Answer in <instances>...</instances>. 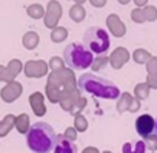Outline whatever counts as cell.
I'll return each instance as SVG.
<instances>
[{
    "label": "cell",
    "mask_w": 157,
    "mask_h": 153,
    "mask_svg": "<svg viewBox=\"0 0 157 153\" xmlns=\"http://www.w3.org/2000/svg\"><path fill=\"white\" fill-rule=\"evenodd\" d=\"M13 81H14V78L10 74V71L6 70V66L0 65V82H6V84H10V82H13Z\"/></svg>",
    "instance_id": "obj_33"
},
{
    "label": "cell",
    "mask_w": 157,
    "mask_h": 153,
    "mask_svg": "<svg viewBox=\"0 0 157 153\" xmlns=\"http://www.w3.org/2000/svg\"><path fill=\"white\" fill-rule=\"evenodd\" d=\"M22 93H23L22 84L17 82V81H13V82L6 84L2 90H0V98L3 99V102L11 104V102H14L16 99H19Z\"/></svg>",
    "instance_id": "obj_8"
},
{
    "label": "cell",
    "mask_w": 157,
    "mask_h": 153,
    "mask_svg": "<svg viewBox=\"0 0 157 153\" xmlns=\"http://www.w3.org/2000/svg\"><path fill=\"white\" fill-rule=\"evenodd\" d=\"M117 2L120 3V5H126V3H129L131 0H117Z\"/></svg>",
    "instance_id": "obj_41"
},
{
    "label": "cell",
    "mask_w": 157,
    "mask_h": 153,
    "mask_svg": "<svg viewBox=\"0 0 157 153\" xmlns=\"http://www.w3.org/2000/svg\"><path fill=\"white\" fill-rule=\"evenodd\" d=\"M132 99H134L132 95H129V93H122V95H120V99H119V102H117L116 110H117L120 115H122L123 111H128V108H129Z\"/></svg>",
    "instance_id": "obj_19"
},
{
    "label": "cell",
    "mask_w": 157,
    "mask_h": 153,
    "mask_svg": "<svg viewBox=\"0 0 157 153\" xmlns=\"http://www.w3.org/2000/svg\"><path fill=\"white\" fill-rule=\"evenodd\" d=\"M69 17H71V20H74L75 23H80V22H83L85 17H86V10L83 8V5L74 3V5L69 8Z\"/></svg>",
    "instance_id": "obj_13"
},
{
    "label": "cell",
    "mask_w": 157,
    "mask_h": 153,
    "mask_svg": "<svg viewBox=\"0 0 157 153\" xmlns=\"http://www.w3.org/2000/svg\"><path fill=\"white\" fill-rule=\"evenodd\" d=\"M109 36L108 31L99 26H91L83 33V45L97 56L103 54L109 48Z\"/></svg>",
    "instance_id": "obj_4"
},
{
    "label": "cell",
    "mask_w": 157,
    "mask_h": 153,
    "mask_svg": "<svg viewBox=\"0 0 157 153\" xmlns=\"http://www.w3.org/2000/svg\"><path fill=\"white\" fill-rule=\"evenodd\" d=\"M63 60L68 68L74 70H85L93 65V53L82 43H69L63 50Z\"/></svg>",
    "instance_id": "obj_3"
},
{
    "label": "cell",
    "mask_w": 157,
    "mask_h": 153,
    "mask_svg": "<svg viewBox=\"0 0 157 153\" xmlns=\"http://www.w3.org/2000/svg\"><path fill=\"white\" fill-rule=\"evenodd\" d=\"M48 66L51 68V71H57V70H62L65 68V60L59 56H52L48 62Z\"/></svg>",
    "instance_id": "obj_28"
},
{
    "label": "cell",
    "mask_w": 157,
    "mask_h": 153,
    "mask_svg": "<svg viewBox=\"0 0 157 153\" xmlns=\"http://www.w3.org/2000/svg\"><path fill=\"white\" fill-rule=\"evenodd\" d=\"M74 2H75L77 5H82V3H85V2H86V0H74Z\"/></svg>",
    "instance_id": "obj_43"
},
{
    "label": "cell",
    "mask_w": 157,
    "mask_h": 153,
    "mask_svg": "<svg viewBox=\"0 0 157 153\" xmlns=\"http://www.w3.org/2000/svg\"><path fill=\"white\" fill-rule=\"evenodd\" d=\"M59 20H60V17H56V16H52V14H46V13H45L43 23H45V26H46V28H51V30L57 28Z\"/></svg>",
    "instance_id": "obj_31"
},
{
    "label": "cell",
    "mask_w": 157,
    "mask_h": 153,
    "mask_svg": "<svg viewBox=\"0 0 157 153\" xmlns=\"http://www.w3.org/2000/svg\"><path fill=\"white\" fill-rule=\"evenodd\" d=\"M106 26L109 30V33L114 37H122L126 33V25L120 20V17L117 14H109L106 19Z\"/></svg>",
    "instance_id": "obj_10"
},
{
    "label": "cell",
    "mask_w": 157,
    "mask_h": 153,
    "mask_svg": "<svg viewBox=\"0 0 157 153\" xmlns=\"http://www.w3.org/2000/svg\"><path fill=\"white\" fill-rule=\"evenodd\" d=\"M108 63H109V57H106L105 54H100V56H96V59L93 60L91 68L94 71H102V70H105V66Z\"/></svg>",
    "instance_id": "obj_24"
},
{
    "label": "cell",
    "mask_w": 157,
    "mask_h": 153,
    "mask_svg": "<svg viewBox=\"0 0 157 153\" xmlns=\"http://www.w3.org/2000/svg\"><path fill=\"white\" fill-rule=\"evenodd\" d=\"M16 128L19 133H28L31 125H29V116L26 113H22L16 116Z\"/></svg>",
    "instance_id": "obj_17"
},
{
    "label": "cell",
    "mask_w": 157,
    "mask_h": 153,
    "mask_svg": "<svg viewBox=\"0 0 157 153\" xmlns=\"http://www.w3.org/2000/svg\"><path fill=\"white\" fill-rule=\"evenodd\" d=\"M143 14H145V20H148V22L157 20V8L152 5H146L143 8Z\"/></svg>",
    "instance_id": "obj_29"
},
{
    "label": "cell",
    "mask_w": 157,
    "mask_h": 153,
    "mask_svg": "<svg viewBox=\"0 0 157 153\" xmlns=\"http://www.w3.org/2000/svg\"><path fill=\"white\" fill-rule=\"evenodd\" d=\"M54 128L46 122H36L26 133V144L34 153H49L56 144Z\"/></svg>",
    "instance_id": "obj_2"
},
{
    "label": "cell",
    "mask_w": 157,
    "mask_h": 153,
    "mask_svg": "<svg viewBox=\"0 0 157 153\" xmlns=\"http://www.w3.org/2000/svg\"><path fill=\"white\" fill-rule=\"evenodd\" d=\"M66 37H68V30L65 26H57L51 31V40L54 43H60V42L66 40Z\"/></svg>",
    "instance_id": "obj_23"
},
{
    "label": "cell",
    "mask_w": 157,
    "mask_h": 153,
    "mask_svg": "<svg viewBox=\"0 0 157 153\" xmlns=\"http://www.w3.org/2000/svg\"><path fill=\"white\" fill-rule=\"evenodd\" d=\"M62 13H63V8H62V5L57 2V0H51V2H48L46 14H52L56 17H62Z\"/></svg>",
    "instance_id": "obj_25"
},
{
    "label": "cell",
    "mask_w": 157,
    "mask_h": 153,
    "mask_svg": "<svg viewBox=\"0 0 157 153\" xmlns=\"http://www.w3.org/2000/svg\"><path fill=\"white\" fill-rule=\"evenodd\" d=\"M140 107H142L140 101L134 98V99H132V102H131V105H129V108H128V111H131V113H136V111H139V110H140Z\"/></svg>",
    "instance_id": "obj_38"
},
{
    "label": "cell",
    "mask_w": 157,
    "mask_h": 153,
    "mask_svg": "<svg viewBox=\"0 0 157 153\" xmlns=\"http://www.w3.org/2000/svg\"><path fill=\"white\" fill-rule=\"evenodd\" d=\"M149 90L151 88L148 87L146 82H140V84H137L134 87V98L139 99V101H145L149 96Z\"/></svg>",
    "instance_id": "obj_21"
},
{
    "label": "cell",
    "mask_w": 157,
    "mask_h": 153,
    "mask_svg": "<svg viewBox=\"0 0 157 153\" xmlns=\"http://www.w3.org/2000/svg\"><path fill=\"white\" fill-rule=\"evenodd\" d=\"M155 136H157V119H155V133H154Z\"/></svg>",
    "instance_id": "obj_44"
},
{
    "label": "cell",
    "mask_w": 157,
    "mask_h": 153,
    "mask_svg": "<svg viewBox=\"0 0 157 153\" xmlns=\"http://www.w3.org/2000/svg\"><path fill=\"white\" fill-rule=\"evenodd\" d=\"M146 84H148L149 88H157V70L152 71V73H148Z\"/></svg>",
    "instance_id": "obj_34"
},
{
    "label": "cell",
    "mask_w": 157,
    "mask_h": 153,
    "mask_svg": "<svg viewBox=\"0 0 157 153\" xmlns=\"http://www.w3.org/2000/svg\"><path fill=\"white\" fill-rule=\"evenodd\" d=\"M151 59V53L149 51H146L145 48H137V50H134V53H132V60L136 62V63H139V65H146V62Z\"/></svg>",
    "instance_id": "obj_18"
},
{
    "label": "cell",
    "mask_w": 157,
    "mask_h": 153,
    "mask_svg": "<svg viewBox=\"0 0 157 153\" xmlns=\"http://www.w3.org/2000/svg\"><path fill=\"white\" fill-rule=\"evenodd\" d=\"M123 153H145L146 145L145 141H136V142H126L123 144Z\"/></svg>",
    "instance_id": "obj_16"
},
{
    "label": "cell",
    "mask_w": 157,
    "mask_h": 153,
    "mask_svg": "<svg viewBox=\"0 0 157 153\" xmlns=\"http://www.w3.org/2000/svg\"><path fill=\"white\" fill-rule=\"evenodd\" d=\"M54 153H77V145L72 141L66 139L65 135H57L54 144Z\"/></svg>",
    "instance_id": "obj_11"
},
{
    "label": "cell",
    "mask_w": 157,
    "mask_h": 153,
    "mask_svg": "<svg viewBox=\"0 0 157 153\" xmlns=\"http://www.w3.org/2000/svg\"><path fill=\"white\" fill-rule=\"evenodd\" d=\"M105 153H111V151H105Z\"/></svg>",
    "instance_id": "obj_45"
},
{
    "label": "cell",
    "mask_w": 157,
    "mask_h": 153,
    "mask_svg": "<svg viewBox=\"0 0 157 153\" xmlns=\"http://www.w3.org/2000/svg\"><path fill=\"white\" fill-rule=\"evenodd\" d=\"M134 3L137 5V8H143V6H146L148 0H134Z\"/></svg>",
    "instance_id": "obj_40"
},
{
    "label": "cell",
    "mask_w": 157,
    "mask_h": 153,
    "mask_svg": "<svg viewBox=\"0 0 157 153\" xmlns=\"http://www.w3.org/2000/svg\"><path fill=\"white\" fill-rule=\"evenodd\" d=\"M45 90H46V98H48V101H49V102H52V104H57V102L60 101L62 90H60L59 87H56V85H51V84H46Z\"/></svg>",
    "instance_id": "obj_20"
},
{
    "label": "cell",
    "mask_w": 157,
    "mask_h": 153,
    "mask_svg": "<svg viewBox=\"0 0 157 153\" xmlns=\"http://www.w3.org/2000/svg\"><path fill=\"white\" fill-rule=\"evenodd\" d=\"M48 70L49 66L45 60H28L23 65V71L26 74V78H31V79L43 78V76L48 74Z\"/></svg>",
    "instance_id": "obj_7"
},
{
    "label": "cell",
    "mask_w": 157,
    "mask_h": 153,
    "mask_svg": "<svg viewBox=\"0 0 157 153\" xmlns=\"http://www.w3.org/2000/svg\"><path fill=\"white\" fill-rule=\"evenodd\" d=\"M29 105L34 111L36 116H43L46 115V105H45V96L40 91H36L29 96Z\"/></svg>",
    "instance_id": "obj_12"
},
{
    "label": "cell",
    "mask_w": 157,
    "mask_h": 153,
    "mask_svg": "<svg viewBox=\"0 0 157 153\" xmlns=\"http://www.w3.org/2000/svg\"><path fill=\"white\" fill-rule=\"evenodd\" d=\"M13 127H16V116L14 115H6L2 121H0V136L8 135Z\"/></svg>",
    "instance_id": "obj_15"
},
{
    "label": "cell",
    "mask_w": 157,
    "mask_h": 153,
    "mask_svg": "<svg viewBox=\"0 0 157 153\" xmlns=\"http://www.w3.org/2000/svg\"><path fill=\"white\" fill-rule=\"evenodd\" d=\"M74 128L77 131H86L88 128V121L86 118L80 113V115H75V119H74Z\"/></svg>",
    "instance_id": "obj_27"
},
{
    "label": "cell",
    "mask_w": 157,
    "mask_h": 153,
    "mask_svg": "<svg viewBox=\"0 0 157 153\" xmlns=\"http://www.w3.org/2000/svg\"><path fill=\"white\" fill-rule=\"evenodd\" d=\"M145 145H146V148H149V150H157V136L154 135V136L145 139Z\"/></svg>",
    "instance_id": "obj_35"
},
{
    "label": "cell",
    "mask_w": 157,
    "mask_h": 153,
    "mask_svg": "<svg viewBox=\"0 0 157 153\" xmlns=\"http://www.w3.org/2000/svg\"><path fill=\"white\" fill-rule=\"evenodd\" d=\"M46 84H51V85H56L59 87L60 90H72V88H77V79L74 76V71L68 66L62 68V70H57V71H51L48 74V81Z\"/></svg>",
    "instance_id": "obj_5"
},
{
    "label": "cell",
    "mask_w": 157,
    "mask_h": 153,
    "mask_svg": "<svg viewBox=\"0 0 157 153\" xmlns=\"http://www.w3.org/2000/svg\"><path fill=\"white\" fill-rule=\"evenodd\" d=\"M106 2H108V0H90V3L93 6H96V8H103L106 5Z\"/></svg>",
    "instance_id": "obj_39"
},
{
    "label": "cell",
    "mask_w": 157,
    "mask_h": 153,
    "mask_svg": "<svg viewBox=\"0 0 157 153\" xmlns=\"http://www.w3.org/2000/svg\"><path fill=\"white\" fill-rule=\"evenodd\" d=\"M77 87L80 91H86L96 98L102 99H117L120 96V90L116 84L111 81H106L103 78L93 74V73H85L77 79Z\"/></svg>",
    "instance_id": "obj_1"
},
{
    "label": "cell",
    "mask_w": 157,
    "mask_h": 153,
    "mask_svg": "<svg viewBox=\"0 0 157 153\" xmlns=\"http://www.w3.org/2000/svg\"><path fill=\"white\" fill-rule=\"evenodd\" d=\"M86 102H88L86 98H83V96H82V98H78V99L75 101V104H74V107H72V110H71L69 113L74 115V116H75V115H80L82 110L86 107Z\"/></svg>",
    "instance_id": "obj_30"
},
{
    "label": "cell",
    "mask_w": 157,
    "mask_h": 153,
    "mask_svg": "<svg viewBox=\"0 0 157 153\" xmlns=\"http://www.w3.org/2000/svg\"><path fill=\"white\" fill-rule=\"evenodd\" d=\"M22 68H23V63H22L19 59H13V60H10V63L6 65V70L10 71V74L13 76V78H16V76L22 71Z\"/></svg>",
    "instance_id": "obj_26"
},
{
    "label": "cell",
    "mask_w": 157,
    "mask_h": 153,
    "mask_svg": "<svg viewBox=\"0 0 157 153\" xmlns=\"http://www.w3.org/2000/svg\"><path fill=\"white\" fill-rule=\"evenodd\" d=\"M157 70V57L155 56H151V59L146 62V71L148 73H152Z\"/></svg>",
    "instance_id": "obj_36"
},
{
    "label": "cell",
    "mask_w": 157,
    "mask_h": 153,
    "mask_svg": "<svg viewBox=\"0 0 157 153\" xmlns=\"http://www.w3.org/2000/svg\"><path fill=\"white\" fill-rule=\"evenodd\" d=\"M39 42H40V37H39V34H37L36 31H28V33L23 34L22 43H23V46H25L26 50H34V48H37Z\"/></svg>",
    "instance_id": "obj_14"
},
{
    "label": "cell",
    "mask_w": 157,
    "mask_h": 153,
    "mask_svg": "<svg viewBox=\"0 0 157 153\" xmlns=\"http://www.w3.org/2000/svg\"><path fill=\"white\" fill-rule=\"evenodd\" d=\"M26 13H28V16L31 17V19H42V17H45V8L42 6V5H39V3H33V5H29L28 8H26Z\"/></svg>",
    "instance_id": "obj_22"
},
{
    "label": "cell",
    "mask_w": 157,
    "mask_h": 153,
    "mask_svg": "<svg viewBox=\"0 0 157 153\" xmlns=\"http://www.w3.org/2000/svg\"><path fill=\"white\" fill-rule=\"evenodd\" d=\"M129 51L126 50V48H123V46H117L113 53H111V56H109V65L113 66V68H116V70H120L128 60H129Z\"/></svg>",
    "instance_id": "obj_9"
},
{
    "label": "cell",
    "mask_w": 157,
    "mask_h": 153,
    "mask_svg": "<svg viewBox=\"0 0 157 153\" xmlns=\"http://www.w3.org/2000/svg\"><path fill=\"white\" fill-rule=\"evenodd\" d=\"M63 135H65V138H66V139H69V141H72V142H74V139H75V136H77V130H75L74 127H68V128H66V131H65Z\"/></svg>",
    "instance_id": "obj_37"
},
{
    "label": "cell",
    "mask_w": 157,
    "mask_h": 153,
    "mask_svg": "<svg viewBox=\"0 0 157 153\" xmlns=\"http://www.w3.org/2000/svg\"><path fill=\"white\" fill-rule=\"evenodd\" d=\"M131 20L136 23H143L145 22V14H143V8H136L131 11Z\"/></svg>",
    "instance_id": "obj_32"
},
{
    "label": "cell",
    "mask_w": 157,
    "mask_h": 153,
    "mask_svg": "<svg viewBox=\"0 0 157 153\" xmlns=\"http://www.w3.org/2000/svg\"><path fill=\"white\" fill-rule=\"evenodd\" d=\"M136 130L139 133V136H142L143 139H148L151 136H154L155 133V119L151 115H140L136 119Z\"/></svg>",
    "instance_id": "obj_6"
},
{
    "label": "cell",
    "mask_w": 157,
    "mask_h": 153,
    "mask_svg": "<svg viewBox=\"0 0 157 153\" xmlns=\"http://www.w3.org/2000/svg\"><path fill=\"white\" fill-rule=\"evenodd\" d=\"M85 153H97V150H96V148H86Z\"/></svg>",
    "instance_id": "obj_42"
}]
</instances>
